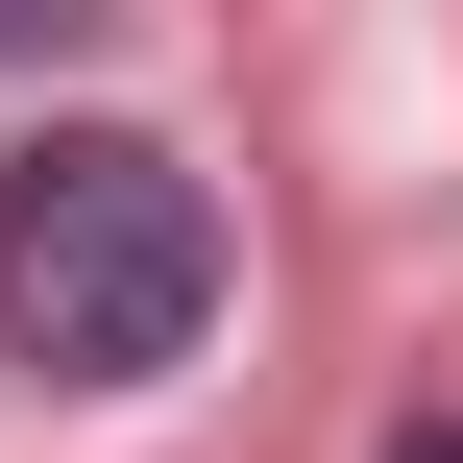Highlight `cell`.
I'll list each match as a JSON object with an SVG mask.
<instances>
[{"label": "cell", "instance_id": "cell-1", "mask_svg": "<svg viewBox=\"0 0 463 463\" xmlns=\"http://www.w3.org/2000/svg\"><path fill=\"white\" fill-rule=\"evenodd\" d=\"M0 342L49 391H146L220 342V195L146 146V122H49L0 171Z\"/></svg>", "mask_w": 463, "mask_h": 463}, {"label": "cell", "instance_id": "cell-2", "mask_svg": "<svg viewBox=\"0 0 463 463\" xmlns=\"http://www.w3.org/2000/svg\"><path fill=\"white\" fill-rule=\"evenodd\" d=\"M98 24H122V0H0V73H24V49H98Z\"/></svg>", "mask_w": 463, "mask_h": 463}, {"label": "cell", "instance_id": "cell-3", "mask_svg": "<svg viewBox=\"0 0 463 463\" xmlns=\"http://www.w3.org/2000/svg\"><path fill=\"white\" fill-rule=\"evenodd\" d=\"M391 463H463V415H415V439H391Z\"/></svg>", "mask_w": 463, "mask_h": 463}]
</instances>
